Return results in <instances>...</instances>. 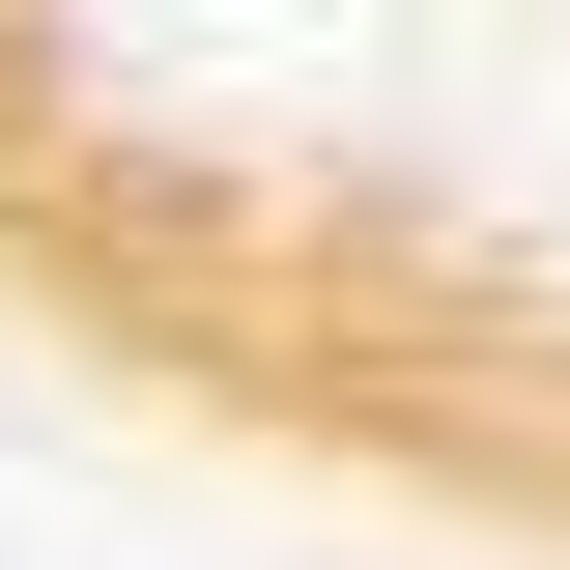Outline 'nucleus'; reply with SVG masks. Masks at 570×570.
I'll use <instances>...</instances> for the list:
<instances>
[{
  "label": "nucleus",
  "mask_w": 570,
  "mask_h": 570,
  "mask_svg": "<svg viewBox=\"0 0 570 570\" xmlns=\"http://www.w3.org/2000/svg\"><path fill=\"white\" fill-rule=\"evenodd\" d=\"M0 228L142 343L570 400V0H0Z\"/></svg>",
  "instance_id": "f257e3e1"
}]
</instances>
